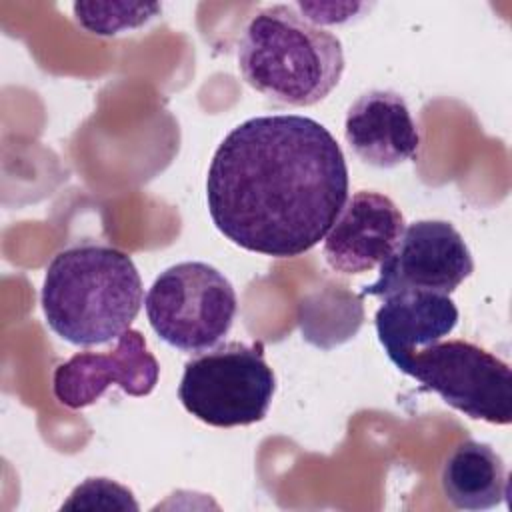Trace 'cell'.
<instances>
[{
  "label": "cell",
  "mask_w": 512,
  "mask_h": 512,
  "mask_svg": "<svg viewBox=\"0 0 512 512\" xmlns=\"http://www.w3.org/2000/svg\"><path fill=\"white\" fill-rule=\"evenodd\" d=\"M134 494L110 478H86L78 484L62 510H138Z\"/></svg>",
  "instance_id": "cell-14"
},
{
  "label": "cell",
  "mask_w": 512,
  "mask_h": 512,
  "mask_svg": "<svg viewBox=\"0 0 512 512\" xmlns=\"http://www.w3.org/2000/svg\"><path fill=\"white\" fill-rule=\"evenodd\" d=\"M308 22L314 26L320 24H342L354 18L366 4H338V2H298L294 6Z\"/></svg>",
  "instance_id": "cell-15"
},
{
  "label": "cell",
  "mask_w": 512,
  "mask_h": 512,
  "mask_svg": "<svg viewBox=\"0 0 512 512\" xmlns=\"http://www.w3.org/2000/svg\"><path fill=\"white\" fill-rule=\"evenodd\" d=\"M396 368L474 420L502 426L512 420L510 366L478 344L438 340L416 350Z\"/></svg>",
  "instance_id": "cell-6"
},
{
  "label": "cell",
  "mask_w": 512,
  "mask_h": 512,
  "mask_svg": "<svg viewBox=\"0 0 512 512\" xmlns=\"http://www.w3.org/2000/svg\"><path fill=\"white\" fill-rule=\"evenodd\" d=\"M276 376L262 342H226L184 364L178 398L188 414L216 428L250 426L266 418Z\"/></svg>",
  "instance_id": "cell-4"
},
{
  "label": "cell",
  "mask_w": 512,
  "mask_h": 512,
  "mask_svg": "<svg viewBox=\"0 0 512 512\" xmlns=\"http://www.w3.org/2000/svg\"><path fill=\"white\" fill-rule=\"evenodd\" d=\"M144 308L156 336L172 348L200 354L230 332L238 298L218 268L206 262H180L154 280Z\"/></svg>",
  "instance_id": "cell-5"
},
{
  "label": "cell",
  "mask_w": 512,
  "mask_h": 512,
  "mask_svg": "<svg viewBox=\"0 0 512 512\" xmlns=\"http://www.w3.org/2000/svg\"><path fill=\"white\" fill-rule=\"evenodd\" d=\"M400 208L384 194L354 192L324 236L322 252L340 274H362L380 266L404 232Z\"/></svg>",
  "instance_id": "cell-9"
},
{
  "label": "cell",
  "mask_w": 512,
  "mask_h": 512,
  "mask_svg": "<svg viewBox=\"0 0 512 512\" xmlns=\"http://www.w3.org/2000/svg\"><path fill=\"white\" fill-rule=\"evenodd\" d=\"M72 10L84 30L96 36H114L144 26L160 14L162 6L144 2H76Z\"/></svg>",
  "instance_id": "cell-13"
},
{
  "label": "cell",
  "mask_w": 512,
  "mask_h": 512,
  "mask_svg": "<svg viewBox=\"0 0 512 512\" xmlns=\"http://www.w3.org/2000/svg\"><path fill=\"white\" fill-rule=\"evenodd\" d=\"M440 486L444 498L458 510L494 508L508 496L504 460L490 444L464 440L444 460Z\"/></svg>",
  "instance_id": "cell-12"
},
{
  "label": "cell",
  "mask_w": 512,
  "mask_h": 512,
  "mask_svg": "<svg viewBox=\"0 0 512 512\" xmlns=\"http://www.w3.org/2000/svg\"><path fill=\"white\" fill-rule=\"evenodd\" d=\"M244 82L272 102L312 106L324 100L344 72L342 42L308 22L294 6L258 10L238 46Z\"/></svg>",
  "instance_id": "cell-3"
},
{
  "label": "cell",
  "mask_w": 512,
  "mask_h": 512,
  "mask_svg": "<svg viewBox=\"0 0 512 512\" xmlns=\"http://www.w3.org/2000/svg\"><path fill=\"white\" fill-rule=\"evenodd\" d=\"M344 138L366 164L394 168L414 160L420 134L406 100L392 90H368L346 112Z\"/></svg>",
  "instance_id": "cell-10"
},
{
  "label": "cell",
  "mask_w": 512,
  "mask_h": 512,
  "mask_svg": "<svg viewBox=\"0 0 512 512\" xmlns=\"http://www.w3.org/2000/svg\"><path fill=\"white\" fill-rule=\"evenodd\" d=\"M40 302L46 324L62 340L74 346H100L130 330L142 308L144 290L126 252L82 242L50 260Z\"/></svg>",
  "instance_id": "cell-2"
},
{
  "label": "cell",
  "mask_w": 512,
  "mask_h": 512,
  "mask_svg": "<svg viewBox=\"0 0 512 512\" xmlns=\"http://www.w3.org/2000/svg\"><path fill=\"white\" fill-rule=\"evenodd\" d=\"M382 300L374 314V326L394 366L416 350L442 340L458 324V308L448 294L400 290Z\"/></svg>",
  "instance_id": "cell-11"
},
{
  "label": "cell",
  "mask_w": 512,
  "mask_h": 512,
  "mask_svg": "<svg viewBox=\"0 0 512 512\" xmlns=\"http://www.w3.org/2000/svg\"><path fill=\"white\" fill-rule=\"evenodd\" d=\"M348 200V166L332 132L300 114L254 116L216 148L206 202L236 246L294 258L314 248Z\"/></svg>",
  "instance_id": "cell-1"
},
{
  "label": "cell",
  "mask_w": 512,
  "mask_h": 512,
  "mask_svg": "<svg viewBox=\"0 0 512 512\" xmlns=\"http://www.w3.org/2000/svg\"><path fill=\"white\" fill-rule=\"evenodd\" d=\"M474 270L462 234L444 220H418L404 228L392 254L380 264L376 282L362 296L384 298L400 290L454 292Z\"/></svg>",
  "instance_id": "cell-7"
},
{
  "label": "cell",
  "mask_w": 512,
  "mask_h": 512,
  "mask_svg": "<svg viewBox=\"0 0 512 512\" xmlns=\"http://www.w3.org/2000/svg\"><path fill=\"white\" fill-rule=\"evenodd\" d=\"M160 366L138 330H126L114 350L78 352L54 370L52 390L66 408L94 404L116 384L130 396H146L156 388Z\"/></svg>",
  "instance_id": "cell-8"
}]
</instances>
